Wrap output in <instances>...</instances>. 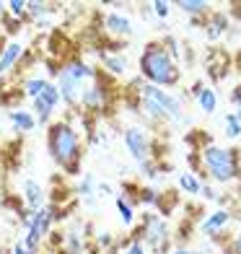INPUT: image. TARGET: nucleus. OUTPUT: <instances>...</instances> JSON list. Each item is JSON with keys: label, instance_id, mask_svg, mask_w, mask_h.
I'll return each instance as SVG.
<instances>
[{"label": "nucleus", "instance_id": "f3484780", "mask_svg": "<svg viewBox=\"0 0 241 254\" xmlns=\"http://www.w3.org/2000/svg\"><path fill=\"white\" fill-rule=\"evenodd\" d=\"M114 207H117V213H120L122 226L132 228V226H135V202L127 200L124 194H114Z\"/></svg>", "mask_w": 241, "mask_h": 254}, {"label": "nucleus", "instance_id": "7c9ffc66", "mask_svg": "<svg viewBox=\"0 0 241 254\" xmlns=\"http://www.w3.org/2000/svg\"><path fill=\"white\" fill-rule=\"evenodd\" d=\"M112 244H114V236L109 234V231H104V234L96 236V247H99L101 252H112Z\"/></svg>", "mask_w": 241, "mask_h": 254}, {"label": "nucleus", "instance_id": "4be33fe9", "mask_svg": "<svg viewBox=\"0 0 241 254\" xmlns=\"http://www.w3.org/2000/svg\"><path fill=\"white\" fill-rule=\"evenodd\" d=\"M39 99H44V101H47L52 109H57V107H60V104H62V99H60V88L55 86V80H50V83L44 86V91H42V96H39Z\"/></svg>", "mask_w": 241, "mask_h": 254}, {"label": "nucleus", "instance_id": "f8f14e48", "mask_svg": "<svg viewBox=\"0 0 241 254\" xmlns=\"http://www.w3.org/2000/svg\"><path fill=\"white\" fill-rule=\"evenodd\" d=\"M104 31L114 39H127V37H132V21L122 13H107L104 16Z\"/></svg>", "mask_w": 241, "mask_h": 254}, {"label": "nucleus", "instance_id": "4468645a", "mask_svg": "<svg viewBox=\"0 0 241 254\" xmlns=\"http://www.w3.org/2000/svg\"><path fill=\"white\" fill-rule=\"evenodd\" d=\"M55 3H44V0H26V21H34V24H47V18L52 13H57Z\"/></svg>", "mask_w": 241, "mask_h": 254}, {"label": "nucleus", "instance_id": "f704fd0d", "mask_svg": "<svg viewBox=\"0 0 241 254\" xmlns=\"http://www.w3.org/2000/svg\"><path fill=\"white\" fill-rule=\"evenodd\" d=\"M231 99H234V107H236V112H234V114H236V117L241 120V86H236V88H234Z\"/></svg>", "mask_w": 241, "mask_h": 254}, {"label": "nucleus", "instance_id": "dca6fc26", "mask_svg": "<svg viewBox=\"0 0 241 254\" xmlns=\"http://www.w3.org/2000/svg\"><path fill=\"white\" fill-rule=\"evenodd\" d=\"M231 223V213L228 210H215V213H210L208 218L202 221V234H208V236H215V234H221V231Z\"/></svg>", "mask_w": 241, "mask_h": 254}, {"label": "nucleus", "instance_id": "1a4fd4ad", "mask_svg": "<svg viewBox=\"0 0 241 254\" xmlns=\"http://www.w3.org/2000/svg\"><path fill=\"white\" fill-rule=\"evenodd\" d=\"M47 190L42 187L37 179H24L21 184V200H24V207L29 213H37L42 207H47Z\"/></svg>", "mask_w": 241, "mask_h": 254}, {"label": "nucleus", "instance_id": "473e14b6", "mask_svg": "<svg viewBox=\"0 0 241 254\" xmlns=\"http://www.w3.org/2000/svg\"><path fill=\"white\" fill-rule=\"evenodd\" d=\"M140 171H143V177H148V179H156V177H158V169H156L153 161H145V164H140Z\"/></svg>", "mask_w": 241, "mask_h": 254}, {"label": "nucleus", "instance_id": "2eb2a0df", "mask_svg": "<svg viewBox=\"0 0 241 254\" xmlns=\"http://www.w3.org/2000/svg\"><path fill=\"white\" fill-rule=\"evenodd\" d=\"M8 122H10V127H13L16 132H31L34 127H37V117H34L31 112L21 109V107L8 109Z\"/></svg>", "mask_w": 241, "mask_h": 254}, {"label": "nucleus", "instance_id": "b1692460", "mask_svg": "<svg viewBox=\"0 0 241 254\" xmlns=\"http://www.w3.org/2000/svg\"><path fill=\"white\" fill-rule=\"evenodd\" d=\"M5 13L18 18V21H26V0H8V3H5Z\"/></svg>", "mask_w": 241, "mask_h": 254}, {"label": "nucleus", "instance_id": "9d476101", "mask_svg": "<svg viewBox=\"0 0 241 254\" xmlns=\"http://www.w3.org/2000/svg\"><path fill=\"white\" fill-rule=\"evenodd\" d=\"M24 52H26V47L18 39H8V44L3 47V52H0V80H3L8 73L16 70V65L21 63Z\"/></svg>", "mask_w": 241, "mask_h": 254}, {"label": "nucleus", "instance_id": "c9c22d12", "mask_svg": "<svg viewBox=\"0 0 241 254\" xmlns=\"http://www.w3.org/2000/svg\"><path fill=\"white\" fill-rule=\"evenodd\" d=\"M171 254H205V252H192V249H187V247H177Z\"/></svg>", "mask_w": 241, "mask_h": 254}, {"label": "nucleus", "instance_id": "2f4dec72", "mask_svg": "<svg viewBox=\"0 0 241 254\" xmlns=\"http://www.w3.org/2000/svg\"><path fill=\"white\" fill-rule=\"evenodd\" d=\"M10 254H39V252H37V249H31L24 239H16V241H13V247H10Z\"/></svg>", "mask_w": 241, "mask_h": 254}, {"label": "nucleus", "instance_id": "ea45409f", "mask_svg": "<svg viewBox=\"0 0 241 254\" xmlns=\"http://www.w3.org/2000/svg\"><path fill=\"white\" fill-rule=\"evenodd\" d=\"M236 244H239V252H241V236H239V241H236Z\"/></svg>", "mask_w": 241, "mask_h": 254}, {"label": "nucleus", "instance_id": "a211bd4d", "mask_svg": "<svg viewBox=\"0 0 241 254\" xmlns=\"http://www.w3.org/2000/svg\"><path fill=\"white\" fill-rule=\"evenodd\" d=\"M47 83H50V80L42 78V75H29V78L21 80V91H24V96H29L34 101V99L42 96V91H44V86H47Z\"/></svg>", "mask_w": 241, "mask_h": 254}, {"label": "nucleus", "instance_id": "a878e982", "mask_svg": "<svg viewBox=\"0 0 241 254\" xmlns=\"http://www.w3.org/2000/svg\"><path fill=\"white\" fill-rule=\"evenodd\" d=\"M179 187L184 190L187 194H197V192H200V187H202V184H200L197 179H194L192 174H179Z\"/></svg>", "mask_w": 241, "mask_h": 254}, {"label": "nucleus", "instance_id": "39448f33", "mask_svg": "<svg viewBox=\"0 0 241 254\" xmlns=\"http://www.w3.org/2000/svg\"><path fill=\"white\" fill-rule=\"evenodd\" d=\"M132 239L143 241L148 247V252H156V254H164L169 249V226L161 215L156 213H143L140 218V226L132 231Z\"/></svg>", "mask_w": 241, "mask_h": 254}, {"label": "nucleus", "instance_id": "412c9836", "mask_svg": "<svg viewBox=\"0 0 241 254\" xmlns=\"http://www.w3.org/2000/svg\"><path fill=\"white\" fill-rule=\"evenodd\" d=\"M179 8L181 10H184V13L187 16H205V13H208V3H205V0H181V3H179Z\"/></svg>", "mask_w": 241, "mask_h": 254}, {"label": "nucleus", "instance_id": "0eeeda50", "mask_svg": "<svg viewBox=\"0 0 241 254\" xmlns=\"http://www.w3.org/2000/svg\"><path fill=\"white\" fill-rule=\"evenodd\" d=\"M122 140H124V148L130 151V156L137 164L153 161V143H151L148 130H143V127H127V130L122 132Z\"/></svg>", "mask_w": 241, "mask_h": 254}, {"label": "nucleus", "instance_id": "423d86ee", "mask_svg": "<svg viewBox=\"0 0 241 254\" xmlns=\"http://www.w3.org/2000/svg\"><path fill=\"white\" fill-rule=\"evenodd\" d=\"M52 228H55V218H52V207L47 205V207H42V210L31 213V221H29V226H26L24 241H26L31 249L39 252V249L44 247V241H47V236H50Z\"/></svg>", "mask_w": 241, "mask_h": 254}, {"label": "nucleus", "instance_id": "393cba45", "mask_svg": "<svg viewBox=\"0 0 241 254\" xmlns=\"http://www.w3.org/2000/svg\"><path fill=\"white\" fill-rule=\"evenodd\" d=\"M223 125H226V135L231 137V140H236V137L241 135V120L236 117V114H226Z\"/></svg>", "mask_w": 241, "mask_h": 254}, {"label": "nucleus", "instance_id": "9b49d317", "mask_svg": "<svg viewBox=\"0 0 241 254\" xmlns=\"http://www.w3.org/2000/svg\"><path fill=\"white\" fill-rule=\"evenodd\" d=\"M99 63H101V67H104V73L112 75V78H124L127 70H130V60L122 52H101Z\"/></svg>", "mask_w": 241, "mask_h": 254}, {"label": "nucleus", "instance_id": "6e6552de", "mask_svg": "<svg viewBox=\"0 0 241 254\" xmlns=\"http://www.w3.org/2000/svg\"><path fill=\"white\" fill-rule=\"evenodd\" d=\"M55 86L60 88V99H62V104L67 109H70L73 114H78L80 112V88L75 80L70 78V73L65 70V67L60 65V70H57V75H55Z\"/></svg>", "mask_w": 241, "mask_h": 254}, {"label": "nucleus", "instance_id": "c85d7f7f", "mask_svg": "<svg viewBox=\"0 0 241 254\" xmlns=\"http://www.w3.org/2000/svg\"><path fill=\"white\" fill-rule=\"evenodd\" d=\"M122 254H148V247L143 244V241H137V239H130L127 247L122 249Z\"/></svg>", "mask_w": 241, "mask_h": 254}, {"label": "nucleus", "instance_id": "aec40b11", "mask_svg": "<svg viewBox=\"0 0 241 254\" xmlns=\"http://www.w3.org/2000/svg\"><path fill=\"white\" fill-rule=\"evenodd\" d=\"M31 112H34V117H37L39 125H47V127L52 125V114H55V109H52L44 99H34V101H31Z\"/></svg>", "mask_w": 241, "mask_h": 254}, {"label": "nucleus", "instance_id": "f03ea898", "mask_svg": "<svg viewBox=\"0 0 241 254\" xmlns=\"http://www.w3.org/2000/svg\"><path fill=\"white\" fill-rule=\"evenodd\" d=\"M135 94L140 99V109L148 114L151 120H169V122H187L184 109H181V101L169 94V91L158 88L153 83H145V80H135Z\"/></svg>", "mask_w": 241, "mask_h": 254}, {"label": "nucleus", "instance_id": "7ed1b4c3", "mask_svg": "<svg viewBox=\"0 0 241 254\" xmlns=\"http://www.w3.org/2000/svg\"><path fill=\"white\" fill-rule=\"evenodd\" d=\"M140 75L145 83H153L158 88H171L179 83V65L169 57L161 42H148L140 55Z\"/></svg>", "mask_w": 241, "mask_h": 254}, {"label": "nucleus", "instance_id": "e433bc0d", "mask_svg": "<svg viewBox=\"0 0 241 254\" xmlns=\"http://www.w3.org/2000/svg\"><path fill=\"white\" fill-rule=\"evenodd\" d=\"M200 192L205 194V200H215V192H213V187H200Z\"/></svg>", "mask_w": 241, "mask_h": 254}, {"label": "nucleus", "instance_id": "79ce46f5", "mask_svg": "<svg viewBox=\"0 0 241 254\" xmlns=\"http://www.w3.org/2000/svg\"><path fill=\"white\" fill-rule=\"evenodd\" d=\"M47 254H50V252H47Z\"/></svg>", "mask_w": 241, "mask_h": 254}, {"label": "nucleus", "instance_id": "a19ab883", "mask_svg": "<svg viewBox=\"0 0 241 254\" xmlns=\"http://www.w3.org/2000/svg\"><path fill=\"white\" fill-rule=\"evenodd\" d=\"M239 223H241V218H239Z\"/></svg>", "mask_w": 241, "mask_h": 254}, {"label": "nucleus", "instance_id": "72a5a7b5", "mask_svg": "<svg viewBox=\"0 0 241 254\" xmlns=\"http://www.w3.org/2000/svg\"><path fill=\"white\" fill-rule=\"evenodd\" d=\"M114 190H112V184L109 182H99L96 184V197H112Z\"/></svg>", "mask_w": 241, "mask_h": 254}, {"label": "nucleus", "instance_id": "cd10ccee", "mask_svg": "<svg viewBox=\"0 0 241 254\" xmlns=\"http://www.w3.org/2000/svg\"><path fill=\"white\" fill-rule=\"evenodd\" d=\"M158 200H161V194H158L153 187H140L137 202H143V205H158Z\"/></svg>", "mask_w": 241, "mask_h": 254}, {"label": "nucleus", "instance_id": "ddd939ff", "mask_svg": "<svg viewBox=\"0 0 241 254\" xmlns=\"http://www.w3.org/2000/svg\"><path fill=\"white\" fill-rule=\"evenodd\" d=\"M96 177L91 174V171H86V174H80V179H78V184H75V197L83 202V205H88V207H94L96 205Z\"/></svg>", "mask_w": 241, "mask_h": 254}, {"label": "nucleus", "instance_id": "bb28decb", "mask_svg": "<svg viewBox=\"0 0 241 254\" xmlns=\"http://www.w3.org/2000/svg\"><path fill=\"white\" fill-rule=\"evenodd\" d=\"M3 29H5V37H16V34L21 31V26H24V21H18V18H13V16H8V13H3Z\"/></svg>", "mask_w": 241, "mask_h": 254}, {"label": "nucleus", "instance_id": "20e7f679", "mask_svg": "<svg viewBox=\"0 0 241 254\" xmlns=\"http://www.w3.org/2000/svg\"><path fill=\"white\" fill-rule=\"evenodd\" d=\"M200 158H202L205 171L215 182L228 184L239 177V158L234 151H226V148H218V145H205L200 151Z\"/></svg>", "mask_w": 241, "mask_h": 254}, {"label": "nucleus", "instance_id": "58836bf2", "mask_svg": "<svg viewBox=\"0 0 241 254\" xmlns=\"http://www.w3.org/2000/svg\"><path fill=\"white\" fill-rule=\"evenodd\" d=\"M3 13H5V3H0V18H3Z\"/></svg>", "mask_w": 241, "mask_h": 254}, {"label": "nucleus", "instance_id": "4c0bfd02", "mask_svg": "<svg viewBox=\"0 0 241 254\" xmlns=\"http://www.w3.org/2000/svg\"><path fill=\"white\" fill-rule=\"evenodd\" d=\"M8 44V39H5V34H0V52H3V47Z\"/></svg>", "mask_w": 241, "mask_h": 254}, {"label": "nucleus", "instance_id": "f257e3e1", "mask_svg": "<svg viewBox=\"0 0 241 254\" xmlns=\"http://www.w3.org/2000/svg\"><path fill=\"white\" fill-rule=\"evenodd\" d=\"M47 151L52 161L60 166L67 177H80L83 164V137L73 127L70 120H55L47 127Z\"/></svg>", "mask_w": 241, "mask_h": 254}, {"label": "nucleus", "instance_id": "6ab92c4d", "mask_svg": "<svg viewBox=\"0 0 241 254\" xmlns=\"http://www.w3.org/2000/svg\"><path fill=\"white\" fill-rule=\"evenodd\" d=\"M194 96H197V104H200V109L205 114H213L215 107H218V96H215V91L208 88V86H197L194 88Z\"/></svg>", "mask_w": 241, "mask_h": 254}, {"label": "nucleus", "instance_id": "5701e85b", "mask_svg": "<svg viewBox=\"0 0 241 254\" xmlns=\"http://www.w3.org/2000/svg\"><path fill=\"white\" fill-rule=\"evenodd\" d=\"M228 26V18H226V13H213V18H210V26H208V37L210 39H218L223 34V29Z\"/></svg>", "mask_w": 241, "mask_h": 254}, {"label": "nucleus", "instance_id": "c756f323", "mask_svg": "<svg viewBox=\"0 0 241 254\" xmlns=\"http://www.w3.org/2000/svg\"><path fill=\"white\" fill-rule=\"evenodd\" d=\"M151 10H153L158 18H169V13H171V3H166V0H156V3H151Z\"/></svg>", "mask_w": 241, "mask_h": 254}]
</instances>
